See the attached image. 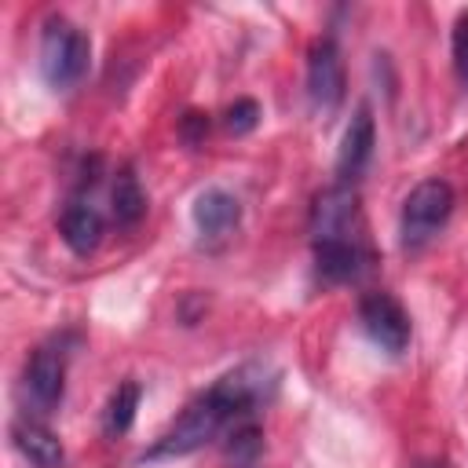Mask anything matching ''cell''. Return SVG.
I'll return each mask as SVG.
<instances>
[{
	"instance_id": "obj_16",
	"label": "cell",
	"mask_w": 468,
	"mask_h": 468,
	"mask_svg": "<svg viewBox=\"0 0 468 468\" xmlns=\"http://www.w3.org/2000/svg\"><path fill=\"white\" fill-rule=\"evenodd\" d=\"M256 124H260V102H256V99H238V102H230L227 113H223V128H227L230 135H249Z\"/></svg>"
},
{
	"instance_id": "obj_3",
	"label": "cell",
	"mask_w": 468,
	"mask_h": 468,
	"mask_svg": "<svg viewBox=\"0 0 468 468\" xmlns=\"http://www.w3.org/2000/svg\"><path fill=\"white\" fill-rule=\"evenodd\" d=\"M453 216V186L446 179H420L406 201H402V212H399V238H402V249L417 252L424 249Z\"/></svg>"
},
{
	"instance_id": "obj_12",
	"label": "cell",
	"mask_w": 468,
	"mask_h": 468,
	"mask_svg": "<svg viewBox=\"0 0 468 468\" xmlns=\"http://www.w3.org/2000/svg\"><path fill=\"white\" fill-rule=\"evenodd\" d=\"M58 234L77 256H91L102 241V216L88 201H73L58 216Z\"/></svg>"
},
{
	"instance_id": "obj_10",
	"label": "cell",
	"mask_w": 468,
	"mask_h": 468,
	"mask_svg": "<svg viewBox=\"0 0 468 468\" xmlns=\"http://www.w3.org/2000/svg\"><path fill=\"white\" fill-rule=\"evenodd\" d=\"M238 219H241V205H238V197L230 190L208 186V190H201L194 197V227L201 230V238L223 241V238L234 234Z\"/></svg>"
},
{
	"instance_id": "obj_17",
	"label": "cell",
	"mask_w": 468,
	"mask_h": 468,
	"mask_svg": "<svg viewBox=\"0 0 468 468\" xmlns=\"http://www.w3.org/2000/svg\"><path fill=\"white\" fill-rule=\"evenodd\" d=\"M453 69L468 88V11H461L453 22Z\"/></svg>"
},
{
	"instance_id": "obj_11",
	"label": "cell",
	"mask_w": 468,
	"mask_h": 468,
	"mask_svg": "<svg viewBox=\"0 0 468 468\" xmlns=\"http://www.w3.org/2000/svg\"><path fill=\"white\" fill-rule=\"evenodd\" d=\"M11 439H15V450L33 468H62V461H66V450H62L58 435L48 424L33 420V417H18L11 424Z\"/></svg>"
},
{
	"instance_id": "obj_15",
	"label": "cell",
	"mask_w": 468,
	"mask_h": 468,
	"mask_svg": "<svg viewBox=\"0 0 468 468\" xmlns=\"http://www.w3.org/2000/svg\"><path fill=\"white\" fill-rule=\"evenodd\" d=\"M260 439H263V431H260V424L256 420H238L234 428H230V442H227V453L234 457V461H256V453H260Z\"/></svg>"
},
{
	"instance_id": "obj_6",
	"label": "cell",
	"mask_w": 468,
	"mask_h": 468,
	"mask_svg": "<svg viewBox=\"0 0 468 468\" xmlns=\"http://www.w3.org/2000/svg\"><path fill=\"white\" fill-rule=\"evenodd\" d=\"M358 318H362V329L369 333V340L377 347H384L388 355L406 351V344H410V314L402 311V303L391 292H369V296H362Z\"/></svg>"
},
{
	"instance_id": "obj_2",
	"label": "cell",
	"mask_w": 468,
	"mask_h": 468,
	"mask_svg": "<svg viewBox=\"0 0 468 468\" xmlns=\"http://www.w3.org/2000/svg\"><path fill=\"white\" fill-rule=\"evenodd\" d=\"M91 62V40L69 18H48L40 33V73L55 91H69L84 80Z\"/></svg>"
},
{
	"instance_id": "obj_7",
	"label": "cell",
	"mask_w": 468,
	"mask_h": 468,
	"mask_svg": "<svg viewBox=\"0 0 468 468\" xmlns=\"http://www.w3.org/2000/svg\"><path fill=\"white\" fill-rule=\"evenodd\" d=\"M362 223H358V194L347 183H336L329 190H322L314 197L311 208V234L314 241H329V238H358Z\"/></svg>"
},
{
	"instance_id": "obj_13",
	"label": "cell",
	"mask_w": 468,
	"mask_h": 468,
	"mask_svg": "<svg viewBox=\"0 0 468 468\" xmlns=\"http://www.w3.org/2000/svg\"><path fill=\"white\" fill-rule=\"evenodd\" d=\"M110 212L117 219V227H135L143 216H146V194L139 186V176L132 168H121L113 176V186H110Z\"/></svg>"
},
{
	"instance_id": "obj_14",
	"label": "cell",
	"mask_w": 468,
	"mask_h": 468,
	"mask_svg": "<svg viewBox=\"0 0 468 468\" xmlns=\"http://www.w3.org/2000/svg\"><path fill=\"white\" fill-rule=\"evenodd\" d=\"M139 395H143V388H139L135 380L117 384V391H113L110 402H106V417H102V431H106L110 439H117V435H124V431L132 428L135 410H139Z\"/></svg>"
},
{
	"instance_id": "obj_5",
	"label": "cell",
	"mask_w": 468,
	"mask_h": 468,
	"mask_svg": "<svg viewBox=\"0 0 468 468\" xmlns=\"http://www.w3.org/2000/svg\"><path fill=\"white\" fill-rule=\"evenodd\" d=\"M347 73H344V55L333 37H318L307 51V99L314 110L333 113L344 102Z\"/></svg>"
},
{
	"instance_id": "obj_4",
	"label": "cell",
	"mask_w": 468,
	"mask_h": 468,
	"mask_svg": "<svg viewBox=\"0 0 468 468\" xmlns=\"http://www.w3.org/2000/svg\"><path fill=\"white\" fill-rule=\"evenodd\" d=\"M62 391H66V351L58 344H40L22 369V399L33 413L48 417L58 410Z\"/></svg>"
},
{
	"instance_id": "obj_8",
	"label": "cell",
	"mask_w": 468,
	"mask_h": 468,
	"mask_svg": "<svg viewBox=\"0 0 468 468\" xmlns=\"http://www.w3.org/2000/svg\"><path fill=\"white\" fill-rule=\"evenodd\" d=\"M373 146H377V124H373V110L362 102L355 110V117L347 121L344 139H340V150H336V176H340V183L351 186L369 168Z\"/></svg>"
},
{
	"instance_id": "obj_9",
	"label": "cell",
	"mask_w": 468,
	"mask_h": 468,
	"mask_svg": "<svg viewBox=\"0 0 468 468\" xmlns=\"http://www.w3.org/2000/svg\"><path fill=\"white\" fill-rule=\"evenodd\" d=\"M369 256L362 249V238H329V241H314V274L329 285H344L355 282L366 271Z\"/></svg>"
},
{
	"instance_id": "obj_1",
	"label": "cell",
	"mask_w": 468,
	"mask_h": 468,
	"mask_svg": "<svg viewBox=\"0 0 468 468\" xmlns=\"http://www.w3.org/2000/svg\"><path fill=\"white\" fill-rule=\"evenodd\" d=\"M274 388H278L274 369H267L260 362H245V366L230 369L179 413V420L143 453V461H168V457H186V453L201 450L223 428L245 420L260 402H267L274 395Z\"/></svg>"
},
{
	"instance_id": "obj_18",
	"label": "cell",
	"mask_w": 468,
	"mask_h": 468,
	"mask_svg": "<svg viewBox=\"0 0 468 468\" xmlns=\"http://www.w3.org/2000/svg\"><path fill=\"white\" fill-rule=\"evenodd\" d=\"M179 132H183V139H186L190 146H197V143H201V139L208 135V117H205V113H194V110H190V113H186V117L179 121Z\"/></svg>"
}]
</instances>
